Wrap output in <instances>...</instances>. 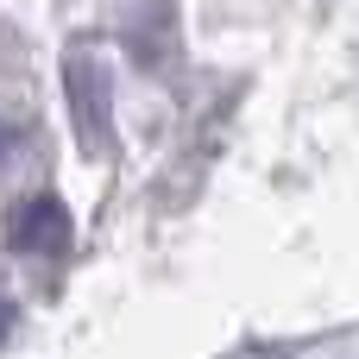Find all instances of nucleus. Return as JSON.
Wrapping results in <instances>:
<instances>
[{"instance_id":"nucleus-1","label":"nucleus","mask_w":359,"mask_h":359,"mask_svg":"<svg viewBox=\"0 0 359 359\" xmlns=\"http://www.w3.org/2000/svg\"><path fill=\"white\" fill-rule=\"evenodd\" d=\"M63 101H69V120H76L82 145L101 151L107 133H114V82H107V63L95 50H69L63 57Z\"/></svg>"},{"instance_id":"nucleus-3","label":"nucleus","mask_w":359,"mask_h":359,"mask_svg":"<svg viewBox=\"0 0 359 359\" xmlns=\"http://www.w3.org/2000/svg\"><path fill=\"white\" fill-rule=\"evenodd\" d=\"M6 151H13V126L0 120V164H6Z\"/></svg>"},{"instance_id":"nucleus-2","label":"nucleus","mask_w":359,"mask_h":359,"mask_svg":"<svg viewBox=\"0 0 359 359\" xmlns=\"http://www.w3.org/2000/svg\"><path fill=\"white\" fill-rule=\"evenodd\" d=\"M6 227H13V252H38V259H50V252L69 246V208H63L57 196H32V202H19Z\"/></svg>"}]
</instances>
